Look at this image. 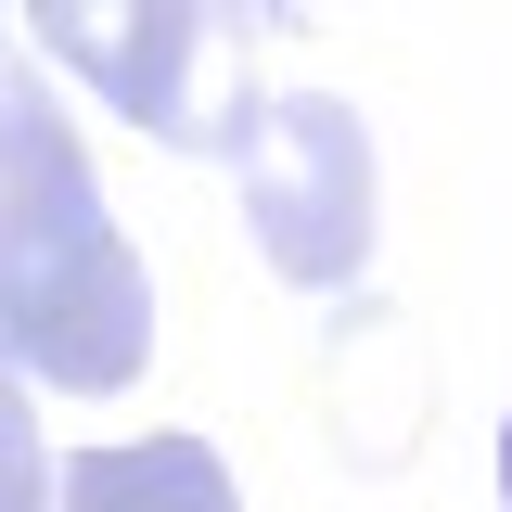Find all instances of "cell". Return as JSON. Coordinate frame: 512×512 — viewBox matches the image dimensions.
<instances>
[{
	"label": "cell",
	"instance_id": "cell-3",
	"mask_svg": "<svg viewBox=\"0 0 512 512\" xmlns=\"http://www.w3.org/2000/svg\"><path fill=\"white\" fill-rule=\"evenodd\" d=\"M52 64H77L128 128H154V141H180V154H231L256 116L244 64H231V13H90V0H52L39 26H26Z\"/></svg>",
	"mask_w": 512,
	"mask_h": 512
},
{
	"label": "cell",
	"instance_id": "cell-6",
	"mask_svg": "<svg viewBox=\"0 0 512 512\" xmlns=\"http://www.w3.org/2000/svg\"><path fill=\"white\" fill-rule=\"evenodd\" d=\"M500 500H512V423H500Z\"/></svg>",
	"mask_w": 512,
	"mask_h": 512
},
{
	"label": "cell",
	"instance_id": "cell-4",
	"mask_svg": "<svg viewBox=\"0 0 512 512\" xmlns=\"http://www.w3.org/2000/svg\"><path fill=\"white\" fill-rule=\"evenodd\" d=\"M52 512H244V500L205 436H141V448H77L52 474Z\"/></svg>",
	"mask_w": 512,
	"mask_h": 512
},
{
	"label": "cell",
	"instance_id": "cell-5",
	"mask_svg": "<svg viewBox=\"0 0 512 512\" xmlns=\"http://www.w3.org/2000/svg\"><path fill=\"white\" fill-rule=\"evenodd\" d=\"M0 512H52V448H39V410L13 372H0Z\"/></svg>",
	"mask_w": 512,
	"mask_h": 512
},
{
	"label": "cell",
	"instance_id": "cell-1",
	"mask_svg": "<svg viewBox=\"0 0 512 512\" xmlns=\"http://www.w3.org/2000/svg\"><path fill=\"white\" fill-rule=\"evenodd\" d=\"M141 359H154V269L103 218V180L39 90V52H13L0 26V372L116 397Z\"/></svg>",
	"mask_w": 512,
	"mask_h": 512
},
{
	"label": "cell",
	"instance_id": "cell-2",
	"mask_svg": "<svg viewBox=\"0 0 512 512\" xmlns=\"http://www.w3.org/2000/svg\"><path fill=\"white\" fill-rule=\"evenodd\" d=\"M231 167H244V218L282 282H308V295L359 282V256H372V128H359V103L269 90L231 141Z\"/></svg>",
	"mask_w": 512,
	"mask_h": 512
}]
</instances>
